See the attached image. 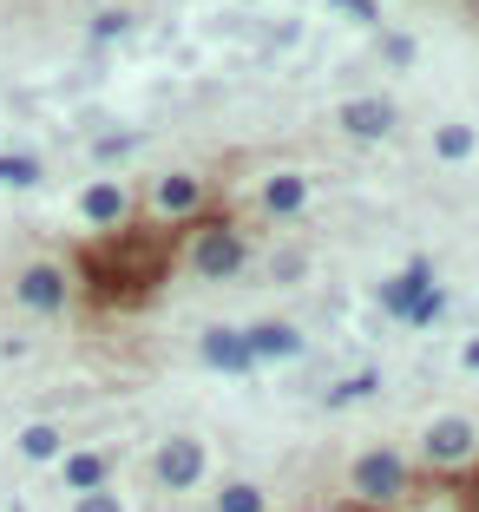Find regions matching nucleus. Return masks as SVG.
<instances>
[{
    "label": "nucleus",
    "mask_w": 479,
    "mask_h": 512,
    "mask_svg": "<svg viewBox=\"0 0 479 512\" xmlns=\"http://www.w3.org/2000/svg\"><path fill=\"white\" fill-rule=\"evenodd\" d=\"M473 125H440L434 132V158H447V165H460V158H473Z\"/></svg>",
    "instance_id": "dca6fc26"
},
{
    "label": "nucleus",
    "mask_w": 479,
    "mask_h": 512,
    "mask_svg": "<svg viewBox=\"0 0 479 512\" xmlns=\"http://www.w3.org/2000/svg\"><path fill=\"white\" fill-rule=\"evenodd\" d=\"M125 211H132V197H125L112 178L86 184V197H79V217H86V224H125Z\"/></svg>",
    "instance_id": "9d476101"
},
{
    "label": "nucleus",
    "mask_w": 479,
    "mask_h": 512,
    "mask_svg": "<svg viewBox=\"0 0 479 512\" xmlns=\"http://www.w3.org/2000/svg\"><path fill=\"white\" fill-rule=\"evenodd\" d=\"M14 302H27L33 316H53V309H66V270L60 263H27L14 283Z\"/></svg>",
    "instance_id": "20e7f679"
},
{
    "label": "nucleus",
    "mask_w": 479,
    "mask_h": 512,
    "mask_svg": "<svg viewBox=\"0 0 479 512\" xmlns=\"http://www.w3.org/2000/svg\"><path fill=\"white\" fill-rule=\"evenodd\" d=\"M243 348H250V362H289V355H302V335L289 322H256V329H243Z\"/></svg>",
    "instance_id": "0eeeda50"
},
{
    "label": "nucleus",
    "mask_w": 479,
    "mask_h": 512,
    "mask_svg": "<svg viewBox=\"0 0 479 512\" xmlns=\"http://www.w3.org/2000/svg\"><path fill=\"white\" fill-rule=\"evenodd\" d=\"M119 230H125V224H119ZM79 263H86L92 289H99L105 302L119 296L125 309H138V302L151 296V283L165 276L171 243L158 237V230H125L119 243H86V250H79Z\"/></svg>",
    "instance_id": "f257e3e1"
},
{
    "label": "nucleus",
    "mask_w": 479,
    "mask_h": 512,
    "mask_svg": "<svg viewBox=\"0 0 479 512\" xmlns=\"http://www.w3.org/2000/svg\"><path fill=\"white\" fill-rule=\"evenodd\" d=\"M73 512H125V499L112 493V486H99V493H79V499H73Z\"/></svg>",
    "instance_id": "412c9836"
},
{
    "label": "nucleus",
    "mask_w": 479,
    "mask_h": 512,
    "mask_svg": "<svg viewBox=\"0 0 479 512\" xmlns=\"http://www.w3.org/2000/svg\"><path fill=\"white\" fill-rule=\"evenodd\" d=\"M375 388H381V375H348V381H335V388H329V407L361 401V394H375Z\"/></svg>",
    "instance_id": "aec40b11"
},
{
    "label": "nucleus",
    "mask_w": 479,
    "mask_h": 512,
    "mask_svg": "<svg viewBox=\"0 0 479 512\" xmlns=\"http://www.w3.org/2000/svg\"><path fill=\"white\" fill-rule=\"evenodd\" d=\"M420 289H434V263L420 256V263H407L394 283H381V309H394V316H407V302L420 296Z\"/></svg>",
    "instance_id": "9b49d317"
},
{
    "label": "nucleus",
    "mask_w": 479,
    "mask_h": 512,
    "mask_svg": "<svg viewBox=\"0 0 479 512\" xmlns=\"http://www.w3.org/2000/svg\"><path fill=\"white\" fill-rule=\"evenodd\" d=\"M197 473H204V447H197V440H165V447H158V480L165 486H197Z\"/></svg>",
    "instance_id": "6e6552de"
},
{
    "label": "nucleus",
    "mask_w": 479,
    "mask_h": 512,
    "mask_svg": "<svg viewBox=\"0 0 479 512\" xmlns=\"http://www.w3.org/2000/svg\"><path fill=\"white\" fill-rule=\"evenodd\" d=\"M191 263L204 276H237L243 263H250V250H243V237L230 224H217V230H204V237L191 243Z\"/></svg>",
    "instance_id": "7ed1b4c3"
},
{
    "label": "nucleus",
    "mask_w": 479,
    "mask_h": 512,
    "mask_svg": "<svg viewBox=\"0 0 479 512\" xmlns=\"http://www.w3.org/2000/svg\"><path fill=\"white\" fill-rule=\"evenodd\" d=\"M414 512H440V506H414Z\"/></svg>",
    "instance_id": "bb28decb"
},
{
    "label": "nucleus",
    "mask_w": 479,
    "mask_h": 512,
    "mask_svg": "<svg viewBox=\"0 0 479 512\" xmlns=\"http://www.w3.org/2000/svg\"><path fill=\"white\" fill-rule=\"evenodd\" d=\"M335 7H342L348 20H368V27H375V20H381V7H375V0H335Z\"/></svg>",
    "instance_id": "b1692460"
},
{
    "label": "nucleus",
    "mask_w": 479,
    "mask_h": 512,
    "mask_svg": "<svg viewBox=\"0 0 479 512\" xmlns=\"http://www.w3.org/2000/svg\"><path fill=\"white\" fill-rule=\"evenodd\" d=\"M204 362L224 368V375H250V348H243V329H204Z\"/></svg>",
    "instance_id": "1a4fd4ad"
},
{
    "label": "nucleus",
    "mask_w": 479,
    "mask_h": 512,
    "mask_svg": "<svg viewBox=\"0 0 479 512\" xmlns=\"http://www.w3.org/2000/svg\"><path fill=\"white\" fill-rule=\"evenodd\" d=\"M381 53H388L394 66H414V40H407V33H388V40H381Z\"/></svg>",
    "instance_id": "5701e85b"
},
{
    "label": "nucleus",
    "mask_w": 479,
    "mask_h": 512,
    "mask_svg": "<svg viewBox=\"0 0 479 512\" xmlns=\"http://www.w3.org/2000/svg\"><path fill=\"white\" fill-rule=\"evenodd\" d=\"M447 316V296H440V289H420L414 302H407V316L401 322H414V329H427V322H440Z\"/></svg>",
    "instance_id": "a211bd4d"
},
{
    "label": "nucleus",
    "mask_w": 479,
    "mask_h": 512,
    "mask_svg": "<svg viewBox=\"0 0 479 512\" xmlns=\"http://www.w3.org/2000/svg\"><path fill=\"white\" fill-rule=\"evenodd\" d=\"M125 27H132V14H99L92 20V40H119Z\"/></svg>",
    "instance_id": "4be33fe9"
},
{
    "label": "nucleus",
    "mask_w": 479,
    "mask_h": 512,
    "mask_svg": "<svg viewBox=\"0 0 479 512\" xmlns=\"http://www.w3.org/2000/svg\"><path fill=\"white\" fill-rule=\"evenodd\" d=\"M473 447H479V434H473L466 414H440V421L427 427V460H434V467H460V460H473Z\"/></svg>",
    "instance_id": "39448f33"
},
{
    "label": "nucleus",
    "mask_w": 479,
    "mask_h": 512,
    "mask_svg": "<svg viewBox=\"0 0 479 512\" xmlns=\"http://www.w3.org/2000/svg\"><path fill=\"white\" fill-rule=\"evenodd\" d=\"M105 480H112V460L105 453H66V486L73 493H99Z\"/></svg>",
    "instance_id": "4468645a"
},
{
    "label": "nucleus",
    "mask_w": 479,
    "mask_h": 512,
    "mask_svg": "<svg viewBox=\"0 0 479 512\" xmlns=\"http://www.w3.org/2000/svg\"><path fill=\"white\" fill-rule=\"evenodd\" d=\"M217 512H263V486L224 480V486H217Z\"/></svg>",
    "instance_id": "f3484780"
},
{
    "label": "nucleus",
    "mask_w": 479,
    "mask_h": 512,
    "mask_svg": "<svg viewBox=\"0 0 479 512\" xmlns=\"http://www.w3.org/2000/svg\"><path fill=\"white\" fill-rule=\"evenodd\" d=\"M460 362H466V368H479V335H473V342L460 348Z\"/></svg>",
    "instance_id": "a878e982"
},
{
    "label": "nucleus",
    "mask_w": 479,
    "mask_h": 512,
    "mask_svg": "<svg viewBox=\"0 0 479 512\" xmlns=\"http://www.w3.org/2000/svg\"><path fill=\"white\" fill-rule=\"evenodd\" d=\"M342 132L348 138H388L394 132V99L388 92H361L342 106Z\"/></svg>",
    "instance_id": "423d86ee"
},
{
    "label": "nucleus",
    "mask_w": 479,
    "mask_h": 512,
    "mask_svg": "<svg viewBox=\"0 0 479 512\" xmlns=\"http://www.w3.org/2000/svg\"><path fill=\"white\" fill-rule=\"evenodd\" d=\"M197 178H184V171H171V178H158V197H151V204H158V211L165 217H191L197 211Z\"/></svg>",
    "instance_id": "ddd939ff"
},
{
    "label": "nucleus",
    "mask_w": 479,
    "mask_h": 512,
    "mask_svg": "<svg viewBox=\"0 0 479 512\" xmlns=\"http://www.w3.org/2000/svg\"><path fill=\"white\" fill-rule=\"evenodd\" d=\"M302 204H309V184H302L296 171H283V178L263 184V211H270V217H296Z\"/></svg>",
    "instance_id": "f8f14e48"
},
{
    "label": "nucleus",
    "mask_w": 479,
    "mask_h": 512,
    "mask_svg": "<svg viewBox=\"0 0 479 512\" xmlns=\"http://www.w3.org/2000/svg\"><path fill=\"white\" fill-rule=\"evenodd\" d=\"M407 486H414V473H407L401 453H361L355 460V506H394V499H407Z\"/></svg>",
    "instance_id": "f03ea898"
},
{
    "label": "nucleus",
    "mask_w": 479,
    "mask_h": 512,
    "mask_svg": "<svg viewBox=\"0 0 479 512\" xmlns=\"http://www.w3.org/2000/svg\"><path fill=\"white\" fill-rule=\"evenodd\" d=\"M0 184H40V158H27V151H14V158H0Z\"/></svg>",
    "instance_id": "6ab92c4d"
},
{
    "label": "nucleus",
    "mask_w": 479,
    "mask_h": 512,
    "mask_svg": "<svg viewBox=\"0 0 479 512\" xmlns=\"http://www.w3.org/2000/svg\"><path fill=\"white\" fill-rule=\"evenodd\" d=\"M125 151H132L125 138H99V145H92V158H99V165H112V158H125Z\"/></svg>",
    "instance_id": "393cba45"
},
{
    "label": "nucleus",
    "mask_w": 479,
    "mask_h": 512,
    "mask_svg": "<svg viewBox=\"0 0 479 512\" xmlns=\"http://www.w3.org/2000/svg\"><path fill=\"white\" fill-rule=\"evenodd\" d=\"M66 453V434L53 421H27L20 427V460H60Z\"/></svg>",
    "instance_id": "2eb2a0df"
}]
</instances>
